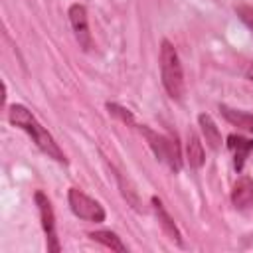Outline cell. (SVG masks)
Masks as SVG:
<instances>
[{
    "label": "cell",
    "mask_w": 253,
    "mask_h": 253,
    "mask_svg": "<svg viewBox=\"0 0 253 253\" xmlns=\"http://www.w3.org/2000/svg\"><path fill=\"white\" fill-rule=\"evenodd\" d=\"M245 77H247L249 81H253V61L247 65V69H245Z\"/></svg>",
    "instance_id": "16"
},
{
    "label": "cell",
    "mask_w": 253,
    "mask_h": 253,
    "mask_svg": "<svg viewBox=\"0 0 253 253\" xmlns=\"http://www.w3.org/2000/svg\"><path fill=\"white\" fill-rule=\"evenodd\" d=\"M219 113L223 115V119L227 123H231L233 126L241 128V130H247V132H253V115L247 113V111H239V109H231L227 105H219Z\"/></svg>",
    "instance_id": "11"
},
{
    "label": "cell",
    "mask_w": 253,
    "mask_h": 253,
    "mask_svg": "<svg viewBox=\"0 0 253 253\" xmlns=\"http://www.w3.org/2000/svg\"><path fill=\"white\" fill-rule=\"evenodd\" d=\"M231 204L237 210H245L253 204V180L249 176H241L231 190Z\"/></svg>",
    "instance_id": "9"
},
{
    "label": "cell",
    "mask_w": 253,
    "mask_h": 253,
    "mask_svg": "<svg viewBox=\"0 0 253 253\" xmlns=\"http://www.w3.org/2000/svg\"><path fill=\"white\" fill-rule=\"evenodd\" d=\"M227 148L233 154V166H235V170L241 172L243 166H245L247 156L253 152V140L247 138V136H241V134H235L233 132V134L227 136Z\"/></svg>",
    "instance_id": "7"
},
{
    "label": "cell",
    "mask_w": 253,
    "mask_h": 253,
    "mask_svg": "<svg viewBox=\"0 0 253 253\" xmlns=\"http://www.w3.org/2000/svg\"><path fill=\"white\" fill-rule=\"evenodd\" d=\"M67 202H69L71 211H73L79 219L93 221V223H101V221H105V217H107L105 208H103L97 200H93L91 196H87L85 192H81L79 188H69V192H67Z\"/></svg>",
    "instance_id": "4"
},
{
    "label": "cell",
    "mask_w": 253,
    "mask_h": 253,
    "mask_svg": "<svg viewBox=\"0 0 253 253\" xmlns=\"http://www.w3.org/2000/svg\"><path fill=\"white\" fill-rule=\"evenodd\" d=\"M152 208H154V213H156V217H158V223H160L162 231H164L172 241H176L178 245H182V233H180L178 225L174 223V217H172V215L168 213V210L164 208L162 200L156 198V196H152Z\"/></svg>",
    "instance_id": "8"
},
{
    "label": "cell",
    "mask_w": 253,
    "mask_h": 253,
    "mask_svg": "<svg viewBox=\"0 0 253 253\" xmlns=\"http://www.w3.org/2000/svg\"><path fill=\"white\" fill-rule=\"evenodd\" d=\"M138 130L144 134L150 150L154 152V156L164 162L172 172H180L182 170V154H180V144L176 140V134H158L154 130H150L146 125L138 126Z\"/></svg>",
    "instance_id": "3"
},
{
    "label": "cell",
    "mask_w": 253,
    "mask_h": 253,
    "mask_svg": "<svg viewBox=\"0 0 253 253\" xmlns=\"http://www.w3.org/2000/svg\"><path fill=\"white\" fill-rule=\"evenodd\" d=\"M186 162L190 164V168L198 170L204 166L206 162V152H204V144L200 140V136L190 130L188 132V138H186Z\"/></svg>",
    "instance_id": "10"
},
{
    "label": "cell",
    "mask_w": 253,
    "mask_h": 253,
    "mask_svg": "<svg viewBox=\"0 0 253 253\" xmlns=\"http://www.w3.org/2000/svg\"><path fill=\"white\" fill-rule=\"evenodd\" d=\"M8 121H10L14 126H18V128H22L24 132H28L30 138L36 142V146H38L47 158H53V160L59 162V164H67V158H65L63 150L59 148V144L55 142V138L51 136V132H49L45 126L40 125V121L32 115V111H30L28 107H24V105H20V103L10 105Z\"/></svg>",
    "instance_id": "1"
},
{
    "label": "cell",
    "mask_w": 253,
    "mask_h": 253,
    "mask_svg": "<svg viewBox=\"0 0 253 253\" xmlns=\"http://www.w3.org/2000/svg\"><path fill=\"white\" fill-rule=\"evenodd\" d=\"M198 125H200V130H202L208 146L213 148V150H217L221 146V132H219L217 125L213 123V119L210 115L202 113V115H198Z\"/></svg>",
    "instance_id": "12"
},
{
    "label": "cell",
    "mask_w": 253,
    "mask_h": 253,
    "mask_svg": "<svg viewBox=\"0 0 253 253\" xmlns=\"http://www.w3.org/2000/svg\"><path fill=\"white\" fill-rule=\"evenodd\" d=\"M89 237L93 239V241H97V243H101V245H105L107 249H111V251H119V253H126V245L121 241V237L115 233V231H111V229H99V231H91L89 233Z\"/></svg>",
    "instance_id": "13"
},
{
    "label": "cell",
    "mask_w": 253,
    "mask_h": 253,
    "mask_svg": "<svg viewBox=\"0 0 253 253\" xmlns=\"http://www.w3.org/2000/svg\"><path fill=\"white\" fill-rule=\"evenodd\" d=\"M34 200H36V206H38V211H40L42 229H43V233H45L47 251L57 253V251H61V243H59L57 231H55V213H53L51 202H49V198H47L42 190H38V192L34 194Z\"/></svg>",
    "instance_id": "5"
},
{
    "label": "cell",
    "mask_w": 253,
    "mask_h": 253,
    "mask_svg": "<svg viewBox=\"0 0 253 253\" xmlns=\"http://www.w3.org/2000/svg\"><path fill=\"white\" fill-rule=\"evenodd\" d=\"M158 61H160V79H162V85H164L168 97L174 101H180L184 97V91H186L184 69H182L180 55H178L176 47L168 40L160 42Z\"/></svg>",
    "instance_id": "2"
},
{
    "label": "cell",
    "mask_w": 253,
    "mask_h": 253,
    "mask_svg": "<svg viewBox=\"0 0 253 253\" xmlns=\"http://www.w3.org/2000/svg\"><path fill=\"white\" fill-rule=\"evenodd\" d=\"M107 109H109L111 115H115V117L121 119L123 123L134 125V117H132V113H130L128 109H125V107H121V105H117V103H107Z\"/></svg>",
    "instance_id": "14"
},
{
    "label": "cell",
    "mask_w": 253,
    "mask_h": 253,
    "mask_svg": "<svg viewBox=\"0 0 253 253\" xmlns=\"http://www.w3.org/2000/svg\"><path fill=\"white\" fill-rule=\"evenodd\" d=\"M235 14L253 32V4H239V6H235Z\"/></svg>",
    "instance_id": "15"
},
{
    "label": "cell",
    "mask_w": 253,
    "mask_h": 253,
    "mask_svg": "<svg viewBox=\"0 0 253 253\" xmlns=\"http://www.w3.org/2000/svg\"><path fill=\"white\" fill-rule=\"evenodd\" d=\"M67 16H69V24H71V30H73V36H75L79 47L83 51H89L93 47V36H91V28H89L87 8L79 2H75L69 6Z\"/></svg>",
    "instance_id": "6"
}]
</instances>
